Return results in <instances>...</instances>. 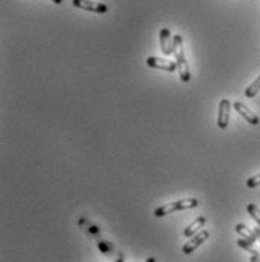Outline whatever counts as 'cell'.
I'll use <instances>...</instances> for the list:
<instances>
[{"label":"cell","mask_w":260,"mask_h":262,"mask_svg":"<svg viewBox=\"0 0 260 262\" xmlns=\"http://www.w3.org/2000/svg\"><path fill=\"white\" fill-rule=\"evenodd\" d=\"M174 58H176V64H177V72L180 75L182 82H189L191 80V70H189V64L186 61L185 50H183V39L182 35H174Z\"/></svg>","instance_id":"6da1fadb"},{"label":"cell","mask_w":260,"mask_h":262,"mask_svg":"<svg viewBox=\"0 0 260 262\" xmlns=\"http://www.w3.org/2000/svg\"><path fill=\"white\" fill-rule=\"evenodd\" d=\"M198 206V200L197 199H182L177 202H171V203H165L160 205L156 211H154V217H165L170 215L173 212H179V211H186V209H194Z\"/></svg>","instance_id":"7a4b0ae2"},{"label":"cell","mask_w":260,"mask_h":262,"mask_svg":"<svg viewBox=\"0 0 260 262\" xmlns=\"http://www.w3.org/2000/svg\"><path fill=\"white\" fill-rule=\"evenodd\" d=\"M210 236L207 229H201L198 233H195L189 241H186V244L183 246V253L185 255H191L195 249H198L204 241H207V238Z\"/></svg>","instance_id":"3957f363"},{"label":"cell","mask_w":260,"mask_h":262,"mask_svg":"<svg viewBox=\"0 0 260 262\" xmlns=\"http://www.w3.org/2000/svg\"><path fill=\"white\" fill-rule=\"evenodd\" d=\"M73 6L79 8V9L89 11V12H96V14H106L108 12V6L105 3L94 2V0H73Z\"/></svg>","instance_id":"277c9868"},{"label":"cell","mask_w":260,"mask_h":262,"mask_svg":"<svg viewBox=\"0 0 260 262\" xmlns=\"http://www.w3.org/2000/svg\"><path fill=\"white\" fill-rule=\"evenodd\" d=\"M159 42H160V50L165 56H170L174 53V37H171L170 29L163 28L159 32Z\"/></svg>","instance_id":"5b68a950"},{"label":"cell","mask_w":260,"mask_h":262,"mask_svg":"<svg viewBox=\"0 0 260 262\" xmlns=\"http://www.w3.org/2000/svg\"><path fill=\"white\" fill-rule=\"evenodd\" d=\"M147 66L151 67V69H159V70L170 72V73H174L177 70V64L176 62H171V61L162 59V58H156V56L147 58Z\"/></svg>","instance_id":"8992f818"},{"label":"cell","mask_w":260,"mask_h":262,"mask_svg":"<svg viewBox=\"0 0 260 262\" xmlns=\"http://www.w3.org/2000/svg\"><path fill=\"white\" fill-rule=\"evenodd\" d=\"M230 111H231V103L228 99H223L220 102V106H218V127L220 129H227L228 126V120H230Z\"/></svg>","instance_id":"52a82bcc"},{"label":"cell","mask_w":260,"mask_h":262,"mask_svg":"<svg viewBox=\"0 0 260 262\" xmlns=\"http://www.w3.org/2000/svg\"><path fill=\"white\" fill-rule=\"evenodd\" d=\"M99 249L102 250V253L108 258H111L112 261L123 262L124 261V255L121 252H118L112 244L106 243V241H99Z\"/></svg>","instance_id":"ba28073f"},{"label":"cell","mask_w":260,"mask_h":262,"mask_svg":"<svg viewBox=\"0 0 260 262\" xmlns=\"http://www.w3.org/2000/svg\"><path fill=\"white\" fill-rule=\"evenodd\" d=\"M233 108H234V110H236L238 113L241 114V115L244 117V120H247V121H248L250 124H254V126H256V124H259V121H260L259 117H257L256 114L253 113V111H251V110H250L248 106H245V105H244L242 102H234Z\"/></svg>","instance_id":"9c48e42d"},{"label":"cell","mask_w":260,"mask_h":262,"mask_svg":"<svg viewBox=\"0 0 260 262\" xmlns=\"http://www.w3.org/2000/svg\"><path fill=\"white\" fill-rule=\"evenodd\" d=\"M204 225H206V217L204 215H200V217H197L191 225L186 227L185 230H183V235H185L186 238H192L200 229H203Z\"/></svg>","instance_id":"30bf717a"},{"label":"cell","mask_w":260,"mask_h":262,"mask_svg":"<svg viewBox=\"0 0 260 262\" xmlns=\"http://www.w3.org/2000/svg\"><path fill=\"white\" fill-rule=\"evenodd\" d=\"M236 232H238L244 239H247V241H250V243H257V241H259V239H257V235L254 233V230L250 229V227H247L245 225H242V223L236 225Z\"/></svg>","instance_id":"8fae6325"},{"label":"cell","mask_w":260,"mask_h":262,"mask_svg":"<svg viewBox=\"0 0 260 262\" xmlns=\"http://www.w3.org/2000/svg\"><path fill=\"white\" fill-rule=\"evenodd\" d=\"M238 246H239L241 249L247 250L248 253H251L253 256H257V258H260V247L256 246V243H250V241H247V239L241 238V239H238Z\"/></svg>","instance_id":"7c38bea8"},{"label":"cell","mask_w":260,"mask_h":262,"mask_svg":"<svg viewBox=\"0 0 260 262\" xmlns=\"http://www.w3.org/2000/svg\"><path fill=\"white\" fill-rule=\"evenodd\" d=\"M259 91H260V75L259 77L253 82V83H250V85L247 86V90H245V97L251 99V97H254Z\"/></svg>","instance_id":"4fadbf2b"},{"label":"cell","mask_w":260,"mask_h":262,"mask_svg":"<svg viewBox=\"0 0 260 262\" xmlns=\"http://www.w3.org/2000/svg\"><path fill=\"white\" fill-rule=\"evenodd\" d=\"M247 211H248V214L253 217V220L259 225L260 227V209L254 205V203H250L248 206H247Z\"/></svg>","instance_id":"5bb4252c"},{"label":"cell","mask_w":260,"mask_h":262,"mask_svg":"<svg viewBox=\"0 0 260 262\" xmlns=\"http://www.w3.org/2000/svg\"><path fill=\"white\" fill-rule=\"evenodd\" d=\"M260 185V173L256 176H251L248 181H247V187L248 188H256Z\"/></svg>","instance_id":"9a60e30c"},{"label":"cell","mask_w":260,"mask_h":262,"mask_svg":"<svg viewBox=\"0 0 260 262\" xmlns=\"http://www.w3.org/2000/svg\"><path fill=\"white\" fill-rule=\"evenodd\" d=\"M250 262H260V258H257V256H251Z\"/></svg>","instance_id":"2e32d148"},{"label":"cell","mask_w":260,"mask_h":262,"mask_svg":"<svg viewBox=\"0 0 260 262\" xmlns=\"http://www.w3.org/2000/svg\"><path fill=\"white\" fill-rule=\"evenodd\" d=\"M52 2H55V3H58V5H61V3H62L64 0H52Z\"/></svg>","instance_id":"e0dca14e"},{"label":"cell","mask_w":260,"mask_h":262,"mask_svg":"<svg viewBox=\"0 0 260 262\" xmlns=\"http://www.w3.org/2000/svg\"><path fill=\"white\" fill-rule=\"evenodd\" d=\"M146 262H156V259H154V258H149Z\"/></svg>","instance_id":"ac0fdd59"}]
</instances>
